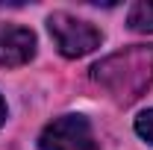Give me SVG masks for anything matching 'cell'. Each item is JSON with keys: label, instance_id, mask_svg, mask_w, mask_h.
I'll use <instances>...</instances> for the list:
<instances>
[{"label": "cell", "instance_id": "cell-1", "mask_svg": "<svg viewBox=\"0 0 153 150\" xmlns=\"http://www.w3.org/2000/svg\"><path fill=\"white\" fill-rule=\"evenodd\" d=\"M91 79L118 103H133L153 82V44H133L91 68Z\"/></svg>", "mask_w": 153, "mask_h": 150}, {"label": "cell", "instance_id": "cell-2", "mask_svg": "<svg viewBox=\"0 0 153 150\" xmlns=\"http://www.w3.org/2000/svg\"><path fill=\"white\" fill-rule=\"evenodd\" d=\"M47 27H50V36L56 41L59 53L68 59H79L85 56V53H91L94 47H100V30L91 27L88 21H79L74 15H68V12H53L50 18H47Z\"/></svg>", "mask_w": 153, "mask_h": 150}, {"label": "cell", "instance_id": "cell-3", "mask_svg": "<svg viewBox=\"0 0 153 150\" xmlns=\"http://www.w3.org/2000/svg\"><path fill=\"white\" fill-rule=\"evenodd\" d=\"M41 150H100L94 141L91 124L82 115H62L53 124H47L41 138H38Z\"/></svg>", "mask_w": 153, "mask_h": 150}, {"label": "cell", "instance_id": "cell-4", "mask_svg": "<svg viewBox=\"0 0 153 150\" xmlns=\"http://www.w3.org/2000/svg\"><path fill=\"white\" fill-rule=\"evenodd\" d=\"M36 56V36L27 27H6L0 30V65L18 68Z\"/></svg>", "mask_w": 153, "mask_h": 150}, {"label": "cell", "instance_id": "cell-5", "mask_svg": "<svg viewBox=\"0 0 153 150\" xmlns=\"http://www.w3.org/2000/svg\"><path fill=\"white\" fill-rule=\"evenodd\" d=\"M127 24L133 33H153V0H138L130 9Z\"/></svg>", "mask_w": 153, "mask_h": 150}, {"label": "cell", "instance_id": "cell-6", "mask_svg": "<svg viewBox=\"0 0 153 150\" xmlns=\"http://www.w3.org/2000/svg\"><path fill=\"white\" fill-rule=\"evenodd\" d=\"M135 132H138L144 141L153 144V109H147V112H141L135 118Z\"/></svg>", "mask_w": 153, "mask_h": 150}, {"label": "cell", "instance_id": "cell-7", "mask_svg": "<svg viewBox=\"0 0 153 150\" xmlns=\"http://www.w3.org/2000/svg\"><path fill=\"white\" fill-rule=\"evenodd\" d=\"M6 121V103H3V97H0V124Z\"/></svg>", "mask_w": 153, "mask_h": 150}]
</instances>
